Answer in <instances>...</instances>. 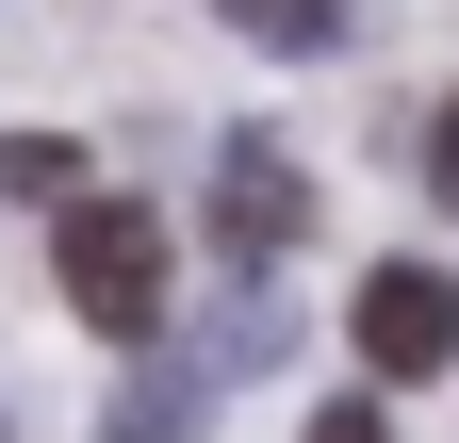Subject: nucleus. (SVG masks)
I'll use <instances>...</instances> for the list:
<instances>
[{"instance_id": "5", "label": "nucleus", "mask_w": 459, "mask_h": 443, "mask_svg": "<svg viewBox=\"0 0 459 443\" xmlns=\"http://www.w3.org/2000/svg\"><path fill=\"white\" fill-rule=\"evenodd\" d=\"M230 33H263V49H328L344 33V0H213Z\"/></svg>"}, {"instance_id": "9", "label": "nucleus", "mask_w": 459, "mask_h": 443, "mask_svg": "<svg viewBox=\"0 0 459 443\" xmlns=\"http://www.w3.org/2000/svg\"><path fill=\"white\" fill-rule=\"evenodd\" d=\"M427 181H443V197H459V99H443V132H427Z\"/></svg>"}, {"instance_id": "6", "label": "nucleus", "mask_w": 459, "mask_h": 443, "mask_svg": "<svg viewBox=\"0 0 459 443\" xmlns=\"http://www.w3.org/2000/svg\"><path fill=\"white\" fill-rule=\"evenodd\" d=\"M115 443H197V378H132L115 395Z\"/></svg>"}, {"instance_id": "1", "label": "nucleus", "mask_w": 459, "mask_h": 443, "mask_svg": "<svg viewBox=\"0 0 459 443\" xmlns=\"http://www.w3.org/2000/svg\"><path fill=\"white\" fill-rule=\"evenodd\" d=\"M49 263H66V312L99 328V345H148L164 296H181V263H164V213H148V197H82L66 230H49Z\"/></svg>"}, {"instance_id": "2", "label": "nucleus", "mask_w": 459, "mask_h": 443, "mask_svg": "<svg viewBox=\"0 0 459 443\" xmlns=\"http://www.w3.org/2000/svg\"><path fill=\"white\" fill-rule=\"evenodd\" d=\"M296 230H312L296 148H279V132H230V164H213V247H230V263H279Z\"/></svg>"}, {"instance_id": "7", "label": "nucleus", "mask_w": 459, "mask_h": 443, "mask_svg": "<svg viewBox=\"0 0 459 443\" xmlns=\"http://www.w3.org/2000/svg\"><path fill=\"white\" fill-rule=\"evenodd\" d=\"M247 361H279V296H230L213 312V378H247Z\"/></svg>"}, {"instance_id": "8", "label": "nucleus", "mask_w": 459, "mask_h": 443, "mask_svg": "<svg viewBox=\"0 0 459 443\" xmlns=\"http://www.w3.org/2000/svg\"><path fill=\"white\" fill-rule=\"evenodd\" d=\"M312 443H394V427H377L361 395H344V411H312Z\"/></svg>"}, {"instance_id": "3", "label": "nucleus", "mask_w": 459, "mask_h": 443, "mask_svg": "<svg viewBox=\"0 0 459 443\" xmlns=\"http://www.w3.org/2000/svg\"><path fill=\"white\" fill-rule=\"evenodd\" d=\"M344 328H361V361H377V378H427V361H459V280H427V263H377Z\"/></svg>"}, {"instance_id": "4", "label": "nucleus", "mask_w": 459, "mask_h": 443, "mask_svg": "<svg viewBox=\"0 0 459 443\" xmlns=\"http://www.w3.org/2000/svg\"><path fill=\"white\" fill-rule=\"evenodd\" d=\"M0 197H33V213H82V148H66V132H0Z\"/></svg>"}]
</instances>
